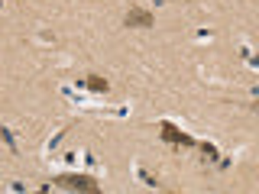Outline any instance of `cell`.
<instances>
[{"instance_id":"cell-1","label":"cell","mask_w":259,"mask_h":194,"mask_svg":"<svg viewBox=\"0 0 259 194\" xmlns=\"http://www.w3.org/2000/svg\"><path fill=\"white\" fill-rule=\"evenodd\" d=\"M55 184L65 188V191H88V194L101 191V184H97L91 175H59V178H55Z\"/></svg>"},{"instance_id":"cell-2","label":"cell","mask_w":259,"mask_h":194,"mask_svg":"<svg viewBox=\"0 0 259 194\" xmlns=\"http://www.w3.org/2000/svg\"><path fill=\"white\" fill-rule=\"evenodd\" d=\"M159 133H162V139H165V142L178 146V149H191V146H198L188 133H182V129H178L175 123H168V120H162V123H159Z\"/></svg>"},{"instance_id":"cell-3","label":"cell","mask_w":259,"mask_h":194,"mask_svg":"<svg viewBox=\"0 0 259 194\" xmlns=\"http://www.w3.org/2000/svg\"><path fill=\"white\" fill-rule=\"evenodd\" d=\"M123 23L130 29H149V26H156V16H152L149 10H143V7H133V10L126 13Z\"/></svg>"},{"instance_id":"cell-4","label":"cell","mask_w":259,"mask_h":194,"mask_svg":"<svg viewBox=\"0 0 259 194\" xmlns=\"http://www.w3.org/2000/svg\"><path fill=\"white\" fill-rule=\"evenodd\" d=\"M84 87H88V91H94V94H107V91H110V81L101 78V75H88Z\"/></svg>"},{"instance_id":"cell-5","label":"cell","mask_w":259,"mask_h":194,"mask_svg":"<svg viewBox=\"0 0 259 194\" xmlns=\"http://www.w3.org/2000/svg\"><path fill=\"white\" fill-rule=\"evenodd\" d=\"M0 139L10 146V149H16V146H13V136H10V129H4V126H0Z\"/></svg>"},{"instance_id":"cell-6","label":"cell","mask_w":259,"mask_h":194,"mask_svg":"<svg viewBox=\"0 0 259 194\" xmlns=\"http://www.w3.org/2000/svg\"><path fill=\"white\" fill-rule=\"evenodd\" d=\"M201 152H204L207 159H217V149H214V146H207V142H201Z\"/></svg>"}]
</instances>
